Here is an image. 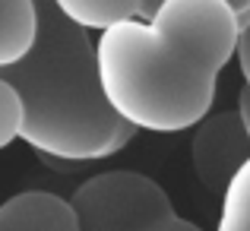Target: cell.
<instances>
[{"label":"cell","mask_w":250,"mask_h":231,"mask_svg":"<svg viewBox=\"0 0 250 231\" xmlns=\"http://www.w3.org/2000/svg\"><path fill=\"white\" fill-rule=\"evenodd\" d=\"M159 3H162V0H146V3H143V16H140V19H146L149 13H152L155 6H159ZM225 3H228V6L234 10V16H238V22H241V19H247V16H250V0H225Z\"/></svg>","instance_id":"cell-12"},{"label":"cell","mask_w":250,"mask_h":231,"mask_svg":"<svg viewBox=\"0 0 250 231\" xmlns=\"http://www.w3.org/2000/svg\"><path fill=\"white\" fill-rule=\"evenodd\" d=\"M146 231H203L196 222H190V219H184V215H177V212H171L165 215V219H159L155 225H149Z\"/></svg>","instance_id":"cell-11"},{"label":"cell","mask_w":250,"mask_h":231,"mask_svg":"<svg viewBox=\"0 0 250 231\" xmlns=\"http://www.w3.org/2000/svg\"><path fill=\"white\" fill-rule=\"evenodd\" d=\"M0 79L22 98L19 140L42 158L95 162L136 136L104 98L92 32L61 16L51 0H35V38L16 63L0 67Z\"/></svg>","instance_id":"cell-2"},{"label":"cell","mask_w":250,"mask_h":231,"mask_svg":"<svg viewBox=\"0 0 250 231\" xmlns=\"http://www.w3.org/2000/svg\"><path fill=\"white\" fill-rule=\"evenodd\" d=\"M80 231H146L174 212L171 196L143 171H102L67 196Z\"/></svg>","instance_id":"cell-3"},{"label":"cell","mask_w":250,"mask_h":231,"mask_svg":"<svg viewBox=\"0 0 250 231\" xmlns=\"http://www.w3.org/2000/svg\"><path fill=\"white\" fill-rule=\"evenodd\" d=\"M234 57H238V67L244 83L250 85V16L238 22V42H234Z\"/></svg>","instance_id":"cell-10"},{"label":"cell","mask_w":250,"mask_h":231,"mask_svg":"<svg viewBox=\"0 0 250 231\" xmlns=\"http://www.w3.org/2000/svg\"><path fill=\"white\" fill-rule=\"evenodd\" d=\"M0 231H80V222L67 196L22 190L0 203Z\"/></svg>","instance_id":"cell-5"},{"label":"cell","mask_w":250,"mask_h":231,"mask_svg":"<svg viewBox=\"0 0 250 231\" xmlns=\"http://www.w3.org/2000/svg\"><path fill=\"white\" fill-rule=\"evenodd\" d=\"M234 114H238L244 133L250 136V85H247V83L241 85V92H238V108H234Z\"/></svg>","instance_id":"cell-13"},{"label":"cell","mask_w":250,"mask_h":231,"mask_svg":"<svg viewBox=\"0 0 250 231\" xmlns=\"http://www.w3.org/2000/svg\"><path fill=\"white\" fill-rule=\"evenodd\" d=\"M35 38V0H0V67L16 63Z\"/></svg>","instance_id":"cell-7"},{"label":"cell","mask_w":250,"mask_h":231,"mask_svg":"<svg viewBox=\"0 0 250 231\" xmlns=\"http://www.w3.org/2000/svg\"><path fill=\"white\" fill-rule=\"evenodd\" d=\"M250 155V136L244 133L234 111H209L193 127L190 140V162L193 174L209 193L222 196L234 171Z\"/></svg>","instance_id":"cell-4"},{"label":"cell","mask_w":250,"mask_h":231,"mask_svg":"<svg viewBox=\"0 0 250 231\" xmlns=\"http://www.w3.org/2000/svg\"><path fill=\"white\" fill-rule=\"evenodd\" d=\"M22 121H25V108L19 92L6 79H0V149H6L13 140L22 136Z\"/></svg>","instance_id":"cell-9"},{"label":"cell","mask_w":250,"mask_h":231,"mask_svg":"<svg viewBox=\"0 0 250 231\" xmlns=\"http://www.w3.org/2000/svg\"><path fill=\"white\" fill-rule=\"evenodd\" d=\"M238 16L225 0H162L95 38L108 105L133 130L177 133L212 111L215 83L234 57Z\"/></svg>","instance_id":"cell-1"},{"label":"cell","mask_w":250,"mask_h":231,"mask_svg":"<svg viewBox=\"0 0 250 231\" xmlns=\"http://www.w3.org/2000/svg\"><path fill=\"white\" fill-rule=\"evenodd\" d=\"M61 16L85 32H104L117 22L143 16L146 0H51Z\"/></svg>","instance_id":"cell-6"},{"label":"cell","mask_w":250,"mask_h":231,"mask_svg":"<svg viewBox=\"0 0 250 231\" xmlns=\"http://www.w3.org/2000/svg\"><path fill=\"white\" fill-rule=\"evenodd\" d=\"M215 231H250V155L222 190V212Z\"/></svg>","instance_id":"cell-8"}]
</instances>
